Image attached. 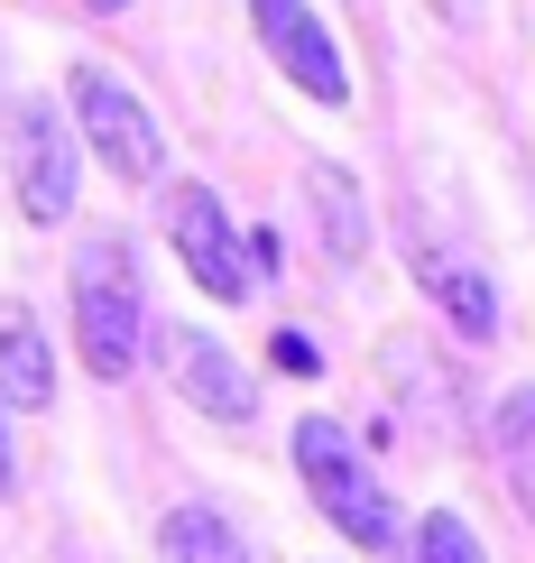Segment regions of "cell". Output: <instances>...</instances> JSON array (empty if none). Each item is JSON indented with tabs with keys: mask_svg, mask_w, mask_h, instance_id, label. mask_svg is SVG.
<instances>
[{
	"mask_svg": "<svg viewBox=\"0 0 535 563\" xmlns=\"http://www.w3.org/2000/svg\"><path fill=\"white\" fill-rule=\"evenodd\" d=\"M0 397L10 407H46L56 397V351H46L29 305H0Z\"/></svg>",
	"mask_w": 535,
	"mask_h": 563,
	"instance_id": "10",
	"label": "cell"
},
{
	"mask_svg": "<svg viewBox=\"0 0 535 563\" xmlns=\"http://www.w3.org/2000/svg\"><path fill=\"white\" fill-rule=\"evenodd\" d=\"M406 268H415V287L434 296V314H444L471 351L499 342V287H490V268H480V260H461V250H444V241L415 231V241H406Z\"/></svg>",
	"mask_w": 535,
	"mask_h": 563,
	"instance_id": "7",
	"label": "cell"
},
{
	"mask_svg": "<svg viewBox=\"0 0 535 563\" xmlns=\"http://www.w3.org/2000/svg\"><path fill=\"white\" fill-rule=\"evenodd\" d=\"M83 10H102V19H111V10H130V0H83Z\"/></svg>",
	"mask_w": 535,
	"mask_h": 563,
	"instance_id": "17",
	"label": "cell"
},
{
	"mask_svg": "<svg viewBox=\"0 0 535 563\" xmlns=\"http://www.w3.org/2000/svg\"><path fill=\"white\" fill-rule=\"evenodd\" d=\"M19 489V462H10V434H0V499Z\"/></svg>",
	"mask_w": 535,
	"mask_h": 563,
	"instance_id": "16",
	"label": "cell"
},
{
	"mask_svg": "<svg viewBox=\"0 0 535 563\" xmlns=\"http://www.w3.org/2000/svg\"><path fill=\"white\" fill-rule=\"evenodd\" d=\"M296 472H305L314 508L333 518V536H352L360 554H398L406 545V518H398V499H388V481L360 462V443L342 434L333 416H305V426H296Z\"/></svg>",
	"mask_w": 535,
	"mask_h": 563,
	"instance_id": "2",
	"label": "cell"
},
{
	"mask_svg": "<svg viewBox=\"0 0 535 563\" xmlns=\"http://www.w3.org/2000/svg\"><path fill=\"white\" fill-rule=\"evenodd\" d=\"M167 369H176L185 407L213 416V426H249V416H259V388H249V369L231 361L213 333H194V323H176V333H167Z\"/></svg>",
	"mask_w": 535,
	"mask_h": 563,
	"instance_id": "8",
	"label": "cell"
},
{
	"mask_svg": "<svg viewBox=\"0 0 535 563\" xmlns=\"http://www.w3.org/2000/svg\"><path fill=\"white\" fill-rule=\"evenodd\" d=\"M268 361L287 369V379H314V369H323V351H314V342H305V333L287 323V333H268Z\"/></svg>",
	"mask_w": 535,
	"mask_h": 563,
	"instance_id": "14",
	"label": "cell"
},
{
	"mask_svg": "<svg viewBox=\"0 0 535 563\" xmlns=\"http://www.w3.org/2000/svg\"><path fill=\"white\" fill-rule=\"evenodd\" d=\"M75 351L102 388H121L148 351V296H138V260L121 231H92L75 250Z\"/></svg>",
	"mask_w": 535,
	"mask_h": 563,
	"instance_id": "1",
	"label": "cell"
},
{
	"mask_svg": "<svg viewBox=\"0 0 535 563\" xmlns=\"http://www.w3.org/2000/svg\"><path fill=\"white\" fill-rule=\"evenodd\" d=\"M167 241H176L185 277H194L213 305H241L249 287H259V277H249V250H241V231H231L213 185H176V195H167Z\"/></svg>",
	"mask_w": 535,
	"mask_h": 563,
	"instance_id": "5",
	"label": "cell"
},
{
	"mask_svg": "<svg viewBox=\"0 0 535 563\" xmlns=\"http://www.w3.org/2000/svg\"><path fill=\"white\" fill-rule=\"evenodd\" d=\"M490 434H499V472H508V499H517V508H526V527H535V379L499 397Z\"/></svg>",
	"mask_w": 535,
	"mask_h": 563,
	"instance_id": "12",
	"label": "cell"
},
{
	"mask_svg": "<svg viewBox=\"0 0 535 563\" xmlns=\"http://www.w3.org/2000/svg\"><path fill=\"white\" fill-rule=\"evenodd\" d=\"M65 102H75V121L92 139V157H102L121 185H148L157 167H167V139H157V121L138 111V92L121 75H102V65H75L65 75Z\"/></svg>",
	"mask_w": 535,
	"mask_h": 563,
	"instance_id": "3",
	"label": "cell"
},
{
	"mask_svg": "<svg viewBox=\"0 0 535 563\" xmlns=\"http://www.w3.org/2000/svg\"><path fill=\"white\" fill-rule=\"evenodd\" d=\"M75 185H83L75 130L56 121V102H19L10 111V195H19V222L56 231L65 213H75Z\"/></svg>",
	"mask_w": 535,
	"mask_h": 563,
	"instance_id": "4",
	"label": "cell"
},
{
	"mask_svg": "<svg viewBox=\"0 0 535 563\" xmlns=\"http://www.w3.org/2000/svg\"><path fill=\"white\" fill-rule=\"evenodd\" d=\"M406 545H415V563H490V554H480V536H471V527H461V518H453V508H434V518H425V527H415V536H406Z\"/></svg>",
	"mask_w": 535,
	"mask_h": 563,
	"instance_id": "13",
	"label": "cell"
},
{
	"mask_svg": "<svg viewBox=\"0 0 535 563\" xmlns=\"http://www.w3.org/2000/svg\"><path fill=\"white\" fill-rule=\"evenodd\" d=\"M305 203H314V222H323V250H333L342 268H360L369 260V203H360V185L333 167V157H314L305 167Z\"/></svg>",
	"mask_w": 535,
	"mask_h": 563,
	"instance_id": "9",
	"label": "cell"
},
{
	"mask_svg": "<svg viewBox=\"0 0 535 563\" xmlns=\"http://www.w3.org/2000/svg\"><path fill=\"white\" fill-rule=\"evenodd\" d=\"M249 29H259V46L277 56V75H287L296 92H314L323 111H342V102H352V65H342L333 29H323L305 0H249Z\"/></svg>",
	"mask_w": 535,
	"mask_h": 563,
	"instance_id": "6",
	"label": "cell"
},
{
	"mask_svg": "<svg viewBox=\"0 0 535 563\" xmlns=\"http://www.w3.org/2000/svg\"><path fill=\"white\" fill-rule=\"evenodd\" d=\"M249 277H277V231H249Z\"/></svg>",
	"mask_w": 535,
	"mask_h": 563,
	"instance_id": "15",
	"label": "cell"
},
{
	"mask_svg": "<svg viewBox=\"0 0 535 563\" xmlns=\"http://www.w3.org/2000/svg\"><path fill=\"white\" fill-rule=\"evenodd\" d=\"M157 545H167V563H249L241 527H231L222 508H203V499L167 508V527H157Z\"/></svg>",
	"mask_w": 535,
	"mask_h": 563,
	"instance_id": "11",
	"label": "cell"
}]
</instances>
